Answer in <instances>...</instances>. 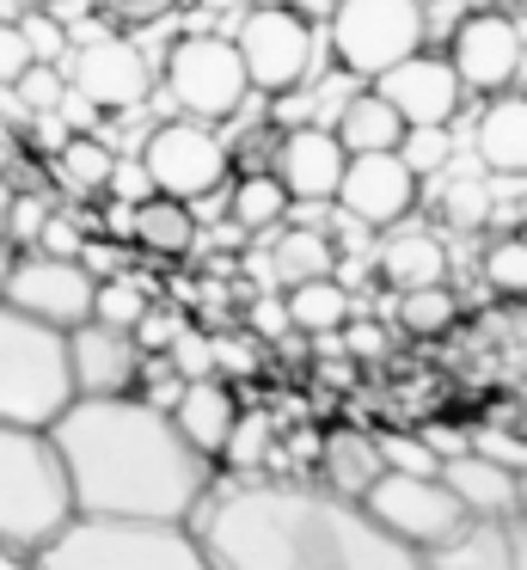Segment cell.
<instances>
[{
  "label": "cell",
  "mask_w": 527,
  "mask_h": 570,
  "mask_svg": "<svg viewBox=\"0 0 527 570\" xmlns=\"http://www.w3.org/2000/svg\"><path fill=\"white\" fill-rule=\"evenodd\" d=\"M509 533H515V570H527V515H515Z\"/></svg>",
  "instance_id": "52"
},
{
  "label": "cell",
  "mask_w": 527,
  "mask_h": 570,
  "mask_svg": "<svg viewBox=\"0 0 527 570\" xmlns=\"http://www.w3.org/2000/svg\"><path fill=\"white\" fill-rule=\"evenodd\" d=\"M289 185H282V173L270 166V173H245L240 185H233V227H276L282 215H289Z\"/></svg>",
  "instance_id": "28"
},
{
  "label": "cell",
  "mask_w": 527,
  "mask_h": 570,
  "mask_svg": "<svg viewBox=\"0 0 527 570\" xmlns=\"http://www.w3.org/2000/svg\"><path fill=\"white\" fill-rule=\"evenodd\" d=\"M43 7H68V0H43Z\"/></svg>",
  "instance_id": "55"
},
{
  "label": "cell",
  "mask_w": 527,
  "mask_h": 570,
  "mask_svg": "<svg viewBox=\"0 0 527 570\" xmlns=\"http://www.w3.org/2000/svg\"><path fill=\"white\" fill-rule=\"evenodd\" d=\"M56 178L68 190H105L110 178H117V154H110L98 136H68L56 148Z\"/></svg>",
  "instance_id": "29"
},
{
  "label": "cell",
  "mask_w": 527,
  "mask_h": 570,
  "mask_svg": "<svg viewBox=\"0 0 527 570\" xmlns=\"http://www.w3.org/2000/svg\"><path fill=\"white\" fill-rule=\"evenodd\" d=\"M172 417H178V430L191 435L208 460H227V442H233V430H240L245 411H240V399H233L227 374H203V381L184 386V399H178Z\"/></svg>",
  "instance_id": "20"
},
{
  "label": "cell",
  "mask_w": 527,
  "mask_h": 570,
  "mask_svg": "<svg viewBox=\"0 0 527 570\" xmlns=\"http://www.w3.org/2000/svg\"><path fill=\"white\" fill-rule=\"evenodd\" d=\"M453 320H460V301H453L448 283H429V288L399 295V325H404L411 337H441Z\"/></svg>",
  "instance_id": "30"
},
{
  "label": "cell",
  "mask_w": 527,
  "mask_h": 570,
  "mask_svg": "<svg viewBox=\"0 0 527 570\" xmlns=\"http://www.w3.org/2000/svg\"><path fill=\"white\" fill-rule=\"evenodd\" d=\"M240 56L252 68V87L257 92H294L313 68V19L294 13V7H252L240 19Z\"/></svg>",
  "instance_id": "9"
},
{
  "label": "cell",
  "mask_w": 527,
  "mask_h": 570,
  "mask_svg": "<svg viewBox=\"0 0 527 570\" xmlns=\"http://www.w3.org/2000/svg\"><path fill=\"white\" fill-rule=\"evenodd\" d=\"M191 528L221 570H423V552L404 546L368 503L282 472L215 479Z\"/></svg>",
  "instance_id": "1"
},
{
  "label": "cell",
  "mask_w": 527,
  "mask_h": 570,
  "mask_svg": "<svg viewBox=\"0 0 527 570\" xmlns=\"http://www.w3.org/2000/svg\"><path fill=\"white\" fill-rule=\"evenodd\" d=\"M441 479L453 484V497H460L472 515H502V521L521 515V466H509V460H490L485 448H466V454H453L448 466H441Z\"/></svg>",
  "instance_id": "19"
},
{
  "label": "cell",
  "mask_w": 527,
  "mask_h": 570,
  "mask_svg": "<svg viewBox=\"0 0 527 570\" xmlns=\"http://www.w3.org/2000/svg\"><path fill=\"white\" fill-rule=\"evenodd\" d=\"M178 332H184V320H178V313H166L159 301H154V313H147V320L135 325V337H141V350H147V356H166V350H172V337H178Z\"/></svg>",
  "instance_id": "45"
},
{
  "label": "cell",
  "mask_w": 527,
  "mask_h": 570,
  "mask_svg": "<svg viewBox=\"0 0 527 570\" xmlns=\"http://www.w3.org/2000/svg\"><path fill=\"white\" fill-rule=\"evenodd\" d=\"M166 87H172V99H178L191 117H203V124L233 117L257 92L252 68H245V56H240V38H208V31L172 43Z\"/></svg>",
  "instance_id": "7"
},
{
  "label": "cell",
  "mask_w": 527,
  "mask_h": 570,
  "mask_svg": "<svg viewBox=\"0 0 527 570\" xmlns=\"http://www.w3.org/2000/svg\"><path fill=\"white\" fill-rule=\"evenodd\" d=\"M7 301L25 313H37V320H49V325H61V332H74V325H86L98 313V271L86 258L31 252V258H19V271H12Z\"/></svg>",
  "instance_id": "10"
},
{
  "label": "cell",
  "mask_w": 527,
  "mask_h": 570,
  "mask_svg": "<svg viewBox=\"0 0 527 570\" xmlns=\"http://www.w3.org/2000/svg\"><path fill=\"white\" fill-rule=\"evenodd\" d=\"M141 166H147V178H154V190L203 203V197H215V185L227 178V148L203 129V117H191V124H159L141 148Z\"/></svg>",
  "instance_id": "11"
},
{
  "label": "cell",
  "mask_w": 527,
  "mask_h": 570,
  "mask_svg": "<svg viewBox=\"0 0 527 570\" xmlns=\"http://www.w3.org/2000/svg\"><path fill=\"white\" fill-rule=\"evenodd\" d=\"M404 117H399V105L387 99V92H355L350 105L338 111V136H343V148L350 154H399V141H404Z\"/></svg>",
  "instance_id": "24"
},
{
  "label": "cell",
  "mask_w": 527,
  "mask_h": 570,
  "mask_svg": "<svg viewBox=\"0 0 527 570\" xmlns=\"http://www.w3.org/2000/svg\"><path fill=\"white\" fill-rule=\"evenodd\" d=\"M184 386H191V374H184L172 356H147V368H141V386H135V393H141V399H154L159 411H178Z\"/></svg>",
  "instance_id": "39"
},
{
  "label": "cell",
  "mask_w": 527,
  "mask_h": 570,
  "mask_svg": "<svg viewBox=\"0 0 527 570\" xmlns=\"http://www.w3.org/2000/svg\"><path fill=\"white\" fill-rule=\"evenodd\" d=\"M19 26H25V38H31V56H37V62H61V56H68V31H61L49 13H25Z\"/></svg>",
  "instance_id": "42"
},
{
  "label": "cell",
  "mask_w": 527,
  "mask_h": 570,
  "mask_svg": "<svg viewBox=\"0 0 527 570\" xmlns=\"http://www.w3.org/2000/svg\"><path fill=\"white\" fill-rule=\"evenodd\" d=\"M74 399H80L74 337L0 301V417L25 423V430H56Z\"/></svg>",
  "instance_id": "4"
},
{
  "label": "cell",
  "mask_w": 527,
  "mask_h": 570,
  "mask_svg": "<svg viewBox=\"0 0 527 570\" xmlns=\"http://www.w3.org/2000/svg\"><path fill=\"white\" fill-rule=\"evenodd\" d=\"M441 215H448L453 227H460V234H472V227H485L490 222V185L485 178H453L448 190H441Z\"/></svg>",
  "instance_id": "35"
},
{
  "label": "cell",
  "mask_w": 527,
  "mask_h": 570,
  "mask_svg": "<svg viewBox=\"0 0 527 570\" xmlns=\"http://www.w3.org/2000/svg\"><path fill=\"white\" fill-rule=\"evenodd\" d=\"M31 252H49V258H86V234L56 209V215H49V227H43V239H37Z\"/></svg>",
  "instance_id": "44"
},
{
  "label": "cell",
  "mask_w": 527,
  "mask_h": 570,
  "mask_svg": "<svg viewBox=\"0 0 527 570\" xmlns=\"http://www.w3.org/2000/svg\"><path fill=\"white\" fill-rule=\"evenodd\" d=\"M472 448H485L490 460H509V466H527V442L502 430H472Z\"/></svg>",
  "instance_id": "48"
},
{
  "label": "cell",
  "mask_w": 527,
  "mask_h": 570,
  "mask_svg": "<svg viewBox=\"0 0 527 570\" xmlns=\"http://www.w3.org/2000/svg\"><path fill=\"white\" fill-rule=\"evenodd\" d=\"M478 160L502 178H527V92H490L478 117Z\"/></svg>",
  "instance_id": "22"
},
{
  "label": "cell",
  "mask_w": 527,
  "mask_h": 570,
  "mask_svg": "<svg viewBox=\"0 0 527 570\" xmlns=\"http://www.w3.org/2000/svg\"><path fill=\"white\" fill-rule=\"evenodd\" d=\"M74 99L86 111H135L147 99V62L129 38H92L74 50Z\"/></svg>",
  "instance_id": "12"
},
{
  "label": "cell",
  "mask_w": 527,
  "mask_h": 570,
  "mask_svg": "<svg viewBox=\"0 0 527 570\" xmlns=\"http://www.w3.org/2000/svg\"><path fill=\"white\" fill-rule=\"evenodd\" d=\"M240 368H252L245 344H227V337H221V374H240Z\"/></svg>",
  "instance_id": "49"
},
{
  "label": "cell",
  "mask_w": 527,
  "mask_h": 570,
  "mask_svg": "<svg viewBox=\"0 0 527 570\" xmlns=\"http://www.w3.org/2000/svg\"><path fill=\"white\" fill-rule=\"evenodd\" d=\"M12 271H19V246H12V239H0V301H7Z\"/></svg>",
  "instance_id": "50"
},
{
  "label": "cell",
  "mask_w": 527,
  "mask_h": 570,
  "mask_svg": "<svg viewBox=\"0 0 527 570\" xmlns=\"http://www.w3.org/2000/svg\"><path fill=\"white\" fill-rule=\"evenodd\" d=\"M387 479V454H380V430H355V423H338L319 442V484H331L338 497H355L368 503V491Z\"/></svg>",
  "instance_id": "18"
},
{
  "label": "cell",
  "mask_w": 527,
  "mask_h": 570,
  "mask_svg": "<svg viewBox=\"0 0 527 570\" xmlns=\"http://www.w3.org/2000/svg\"><path fill=\"white\" fill-rule=\"evenodd\" d=\"M166 356L178 362L191 381H203V374H221V337H208V332H196V325H184V332L172 337Z\"/></svg>",
  "instance_id": "38"
},
{
  "label": "cell",
  "mask_w": 527,
  "mask_h": 570,
  "mask_svg": "<svg viewBox=\"0 0 527 570\" xmlns=\"http://www.w3.org/2000/svg\"><path fill=\"white\" fill-rule=\"evenodd\" d=\"M448 276V246H441L436 234H387V246H380V283H392L399 295H411V288H429Z\"/></svg>",
  "instance_id": "25"
},
{
  "label": "cell",
  "mask_w": 527,
  "mask_h": 570,
  "mask_svg": "<svg viewBox=\"0 0 527 570\" xmlns=\"http://www.w3.org/2000/svg\"><path fill=\"white\" fill-rule=\"evenodd\" d=\"M368 509H374L404 546H417V552L441 546L466 515H472V509L453 497V484L441 479V472H387V479L368 491Z\"/></svg>",
  "instance_id": "8"
},
{
  "label": "cell",
  "mask_w": 527,
  "mask_h": 570,
  "mask_svg": "<svg viewBox=\"0 0 527 570\" xmlns=\"http://www.w3.org/2000/svg\"><path fill=\"white\" fill-rule=\"evenodd\" d=\"M129 234H135V246L154 252V258H184V252L196 246V215L184 197L154 190V197H141L129 209Z\"/></svg>",
  "instance_id": "23"
},
{
  "label": "cell",
  "mask_w": 527,
  "mask_h": 570,
  "mask_svg": "<svg viewBox=\"0 0 527 570\" xmlns=\"http://www.w3.org/2000/svg\"><path fill=\"white\" fill-rule=\"evenodd\" d=\"M31 62H37V56H31L25 26H19V19H0V87H12V80H19Z\"/></svg>",
  "instance_id": "41"
},
{
  "label": "cell",
  "mask_w": 527,
  "mask_h": 570,
  "mask_svg": "<svg viewBox=\"0 0 527 570\" xmlns=\"http://www.w3.org/2000/svg\"><path fill=\"white\" fill-rule=\"evenodd\" d=\"M423 570H515V533L502 515H466L441 546L423 552Z\"/></svg>",
  "instance_id": "21"
},
{
  "label": "cell",
  "mask_w": 527,
  "mask_h": 570,
  "mask_svg": "<svg viewBox=\"0 0 527 570\" xmlns=\"http://www.w3.org/2000/svg\"><path fill=\"white\" fill-rule=\"evenodd\" d=\"M147 313H154V295H147L141 276H98V313H92V320L135 332V325L147 320Z\"/></svg>",
  "instance_id": "31"
},
{
  "label": "cell",
  "mask_w": 527,
  "mask_h": 570,
  "mask_svg": "<svg viewBox=\"0 0 527 570\" xmlns=\"http://www.w3.org/2000/svg\"><path fill=\"white\" fill-rule=\"evenodd\" d=\"M0 570H43V564H37V558H25V552H7V546H0Z\"/></svg>",
  "instance_id": "53"
},
{
  "label": "cell",
  "mask_w": 527,
  "mask_h": 570,
  "mask_svg": "<svg viewBox=\"0 0 527 570\" xmlns=\"http://www.w3.org/2000/svg\"><path fill=\"white\" fill-rule=\"evenodd\" d=\"M448 62L472 92H509L521 75V31L509 13H466L448 38Z\"/></svg>",
  "instance_id": "13"
},
{
  "label": "cell",
  "mask_w": 527,
  "mask_h": 570,
  "mask_svg": "<svg viewBox=\"0 0 527 570\" xmlns=\"http://www.w3.org/2000/svg\"><path fill=\"white\" fill-rule=\"evenodd\" d=\"M74 521H80V503H74V479L56 435L0 417V546L37 558Z\"/></svg>",
  "instance_id": "3"
},
{
  "label": "cell",
  "mask_w": 527,
  "mask_h": 570,
  "mask_svg": "<svg viewBox=\"0 0 527 570\" xmlns=\"http://www.w3.org/2000/svg\"><path fill=\"white\" fill-rule=\"evenodd\" d=\"M423 7L417 0H338L331 13V56L343 75L380 80L387 68L411 62L423 50Z\"/></svg>",
  "instance_id": "6"
},
{
  "label": "cell",
  "mask_w": 527,
  "mask_h": 570,
  "mask_svg": "<svg viewBox=\"0 0 527 570\" xmlns=\"http://www.w3.org/2000/svg\"><path fill=\"white\" fill-rule=\"evenodd\" d=\"M74 381H80V399H110V393H135L147 368V350L135 332L105 320L74 325Z\"/></svg>",
  "instance_id": "15"
},
{
  "label": "cell",
  "mask_w": 527,
  "mask_h": 570,
  "mask_svg": "<svg viewBox=\"0 0 527 570\" xmlns=\"http://www.w3.org/2000/svg\"><path fill=\"white\" fill-rule=\"evenodd\" d=\"M43 570H221L191 521H105L80 515L49 552Z\"/></svg>",
  "instance_id": "5"
},
{
  "label": "cell",
  "mask_w": 527,
  "mask_h": 570,
  "mask_svg": "<svg viewBox=\"0 0 527 570\" xmlns=\"http://www.w3.org/2000/svg\"><path fill=\"white\" fill-rule=\"evenodd\" d=\"M417 178L423 173H411L404 154H350V173H343L338 203H343V215L362 222V227H392V222L411 215Z\"/></svg>",
  "instance_id": "14"
},
{
  "label": "cell",
  "mask_w": 527,
  "mask_h": 570,
  "mask_svg": "<svg viewBox=\"0 0 527 570\" xmlns=\"http://www.w3.org/2000/svg\"><path fill=\"white\" fill-rule=\"evenodd\" d=\"M252 332H257V337H289V332H294L289 295H282V301H252Z\"/></svg>",
  "instance_id": "46"
},
{
  "label": "cell",
  "mask_w": 527,
  "mask_h": 570,
  "mask_svg": "<svg viewBox=\"0 0 527 570\" xmlns=\"http://www.w3.org/2000/svg\"><path fill=\"white\" fill-rule=\"evenodd\" d=\"M92 7L110 26H154V19H166L178 0H92Z\"/></svg>",
  "instance_id": "43"
},
{
  "label": "cell",
  "mask_w": 527,
  "mask_h": 570,
  "mask_svg": "<svg viewBox=\"0 0 527 570\" xmlns=\"http://www.w3.org/2000/svg\"><path fill=\"white\" fill-rule=\"evenodd\" d=\"M56 448L68 460L80 515L105 521H191L215 491L221 460H208L172 411L141 393L74 399L56 423Z\"/></svg>",
  "instance_id": "2"
},
{
  "label": "cell",
  "mask_w": 527,
  "mask_h": 570,
  "mask_svg": "<svg viewBox=\"0 0 527 570\" xmlns=\"http://www.w3.org/2000/svg\"><path fill=\"white\" fill-rule=\"evenodd\" d=\"M521 515H527V466H521Z\"/></svg>",
  "instance_id": "54"
},
{
  "label": "cell",
  "mask_w": 527,
  "mask_h": 570,
  "mask_svg": "<svg viewBox=\"0 0 527 570\" xmlns=\"http://www.w3.org/2000/svg\"><path fill=\"white\" fill-rule=\"evenodd\" d=\"M276 173L289 185L294 203H338L343 173H350V148H343L338 129H289L276 148Z\"/></svg>",
  "instance_id": "16"
},
{
  "label": "cell",
  "mask_w": 527,
  "mask_h": 570,
  "mask_svg": "<svg viewBox=\"0 0 527 570\" xmlns=\"http://www.w3.org/2000/svg\"><path fill=\"white\" fill-rule=\"evenodd\" d=\"M485 283L509 301H527V234L521 239H497L485 252Z\"/></svg>",
  "instance_id": "33"
},
{
  "label": "cell",
  "mask_w": 527,
  "mask_h": 570,
  "mask_svg": "<svg viewBox=\"0 0 527 570\" xmlns=\"http://www.w3.org/2000/svg\"><path fill=\"white\" fill-rule=\"evenodd\" d=\"M289 313H294V332L306 337H331L350 325V288L338 283V276H313V283H294L289 288Z\"/></svg>",
  "instance_id": "27"
},
{
  "label": "cell",
  "mask_w": 527,
  "mask_h": 570,
  "mask_svg": "<svg viewBox=\"0 0 527 570\" xmlns=\"http://www.w3.org/2000/svg\"><path fill=\"white\" fill-rule=\"evenodd\" d=\"M12 87H19V99H25V111H31V117L61 111V105H68V92H74L68 80H61V68H56V62H31L19 80H12Z\"/></svg>",
  "instance_id": "36"
},
{
  "label": "cell",
  "mask_w": 527,
  "mask_h": 570,
  "mask_svg": "<svg viewBox=\"0 0 527 570\" xmlns=\"http://www.w3.org/2000/svg\"><path fill=\"white\" fill-rule=\"evenodd\" d=\"M399 154L411 160V173H441L448 154H453L448 124H411V129H404V141H399Z\"/></svg>",
  "instance_id": "37"
},
{
  "label": "cell",
  "mask_w": 527,
  "mask_h": 570,
  "mask_svg": "<svg viewBox=\"0 0 527 570\" xmlns=\"http://www.w3.org/2000/svg\"><path fill=\"white\" fill-rule=\"evenodd\" d=\"M380 454H387V472H441L448 466L423 430H380Z\"/></svg>",
  "instance_id": "32"
},
{
  "label": "cell",
  "mask_w": 527,
  "mask_h": 570,
  "mask_svg": "<svg viewBox=\"0 0 527 570\" xmlns=\"http://www.w3.org/2000/svg\"><path fill=\"white\" fill-rule=\"evenodd\" d=\"M270 454H276V430H270V417H240V430H233L221 466L227 472H264Z\"/></svg>",
  "instance_id": "34"
},
{
  "label": "cell",
  "mask_w": 527,
  "mask_h": 570,
  "mask_svg": "<svg viewBox=\"0 0 527 570\" xmlns=\"http://www.w3.org/2000/svg\"><path fill=\"white\" fill-rule=\"evenodd\" d=\"M374 87L387 92L392 105H399L404 124H448V117L460 111L466 80H460V68H453V62H436V56L417 50L411 62L387 68V75H380Z\"/></svg>",
  "instance_id": "17"
},
{
  "label": "cell",
  "mask_w": 527,
  "mask_h": 570,
  "mask_svg": "<svg viewBox=\"0 0 527 570\" xmlns=\"http://www.w3.org/2000/svg\"><path fill=\"white\" fill-rule=\"evenodd\" d=\"M270 276H276L282 288L313 283V276H338V246H331L319 227H289V234L276 239V252H270Z\"/></svg>",
  "instance_id": "26"
},
{
  "label": "cell",
  "mask_w": 527,
  "mask_h": 570,
  "mask_svg": "<svg viewBox=\"0 0 527 570\" xmlns=\"http://www.w3.org/2000/svg\"><path fill=\"white\" fill-rule=\"evenodd\" d=\"M343 356H355V362H374V356H387V332L380 325H343Z\"/></svg>",
  "instance_id": "47"
},
{
  "label": "cell",
  "mask_w": 527,
  "mask_h": 570,
  "mask_svg": "<svg viewBox=\"0 0 527 570\" xmlns=\"http://www.w3.org/2000/svg\"><path fill=\"white\" fill-rule=\"evenodd\" d=\"M49 203L37 197V190H19V203H12V246H37V239H43V227H49Z\"/></svg>",
  "instance_id": "40"
},
{
  "label": "cell",
  "mask_w": 527,
  "mask_h": 570,
  "mask_svg": "<svg viewBox=\"0 0 527 570\" xmlns=\"http://www.w3.org/2000/svg\"><path fill=\"white\" fill-rule=\"evenodd\" d=\"M12 203H19V190H12L7 178H0V239L12 234Z\"/></svg>",
  "instance_id": "51"
}]
</instances>
